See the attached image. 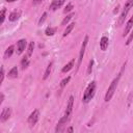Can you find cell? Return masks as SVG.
<instances>
[{"instance_id": "1", "label": "cell", "mask_w": 133, "mask_h": 133, "mask_svg": "<svg viewBox=\"0 0 133 133\" xmlns=\"http://www.w3.org/2000/svg\"><path fill=\"white\" fill-rule=\"evenodd\" d=\"M124 69H125V64L123 65L122 71L119 72V74L117 75V77H115V78L112 80V82L110 83V85H109V87H108V89H107V91H106V94H105V98H104V101H105V102H109V101L111 100V98L113 97V95H114V92H115V90H116V87H117V84H118V81H119V78H121V76H122V73H123Z\"/></svg>"}, {"instance_id": "2", "label": "cell", "mask_w": 133, "mask_h": 133, "mask_svg": "<svg viewBox=\"0 0 133 133\" xmlns=\"http://www.w3.org/2000/svg\"><path fill=\"white\" fill-rule=\"evenodd\" d=\"M96 87H97V83H96V81H91L88 85H87V87H86V89H85V91H84V94H83V98H82V102L83 103H88L92 98H94V96H95V92H96Z\"/></svg>"}, {"instance_id": "3", "label": "cell", "mask_w": 133, "mask_h": 133, "mask_svg": "<svg viewBox=\"0 0 133 133\" xmlns=\"http://www.w3.org/2000/svg\"><path fill=\"white\" fill-rule=\"evenodd\" d=\"M132 7H133V0H127L126 4H125V6H124V8H123V10H122V12H121V16H119V18H118L117 26H121V25L124 24V22H125L127 16H128V12L130 11V9H131Z\"/></svg>"}, {"instance_id": "4", "label": "cell", "mask_w": 133, "mask_h": 133, "mask_svg": "<svg viewBox=\"0 0 133 133\" xmlns=\"http://www.w3.org/2000/svg\"><path fill=\"white\" fill-rule=\"evenodd\" d=\"M87 43H88V35H85L84 36V39L82 42V45H81V49H80V52H79V57H78V62H77V71L79 70L81 63H82V60H83V56H84V53H85V50H86V46H87Z\"/></svg>"}, {"instance_id": "5", "label": "cell", "mask_w": 133, "mask_h": 133, "mask_svg": "<svg viewBox=\"0 0 133 133\" xmlns=\"http://www.w3.org/2000/svg\"><path fill=\"white\" fill-rule=\"evenodd\" d=\"M70 118H71V116H68V115H64L63 114V116L58 121V123H57V125H56V128H55V132H63L64 131V129H65V126H66V124L69 123V121H70Z\"/></svg>"}, {"instance_id": "6", "label": "cell", "mask_w": 133, "mask_h": 133, "mask_svg": "<svg viewBox=\"0 0 133 133\" xmlns=\"http://www.w3.org/2000/svg\"><path fill=\"white\" fill-rule=\"evenodd\" d=\"M38 118H39V111H38L37 109H35V110H33V111L30 113V115L28 116L27 122H28V124H29L30 127H33V126L37 123Z\"/></svg>"}, {"instance_id": "7", "label": "cell", "mask_w": 133, "mask_h": 133, "mask_svg": "<svg viewBox=\"0 0 133 133\" xmlns=\"http://www.w3.org/2000/svg\"><path fill=\"white\" fill-rule=\"evenodd\" d=\"M10 115H11V108H9V107L3 108L1 111V114H0V122L1 123L6 122L10 117Z\"/></svg>"}, {"instance_id": "8", "label": "cell", "mask_w": 133, "mask_h": 133, "mask_svg": "<svg viewBox=\"0 0 133 133\" xmlns=\"http://www.w3.org/2000/svg\"><path fill=\"white\" fill-rule=\"evenodd\" d=\"M73 106H74V97L71 96L68 100V103H66V108H65V111H64V115H68V116L72 115Z\"/></svg>"}, {"instance_id": "9", "label": "cell", "mask_w": 133, "mask_h": 133, "mask_svg": "<svg viewBox=\"0 0 133 133\" xmlns=\"http://www.w3.org/2000/svg\"><path fill=\"white\" fill-rule=\"evenodd\" d=\"M26 45H27V41L25 38H22V39L18 41V43H17V54L18 55H21L24 52V50L26 48Z\"/></svg>"}, {"instance_id": "10", "label": "cell", "mask_w": 133, "mask_h": 133, "mask_svg": "<svg viewBox=\"0 0 133 133\" xmlns=\"http://www.w3.org/2000/svg\"><path fill=\"white\" fill-rule=\"evenodd\" d=\"M64 3V0H53L49 6L50 10H56L57 8H59L60 6H62V4Z\"/></svg>"}, {"instance_id": "11", "label": "cell", "mask_w": 133, "mask_h": 133, "mask_svg": "<svg viewBox=\"0 0 133 133\" xmlns=\"http://www.w3.org/2000/svg\"><path fill=\"white\" fill-rule=\"evenodd\" d=\"M108 44H109V39L107 36L103 35L100 39V48L102 51H106V49L108 48Z\"/></svg>"}, {"instance_id": "12", "label": "cell", "mask_w": 133, "mask_h": 133, "mask_svg": "<svg viewBox=\"0 0 133 133\" xmlns=\"http://www.w3.org/2000/svg\"><path fill=\"white\" fill-rule=\"evenodd\" d=\"M133 28V15H132V17L130 18V20L127 22V24H126V27H125V30H124V33H123V36H126L130 31H131V29Z\"/></svg>"}, {"instance_id": "13", "label": "cell", "mask_w": 133, "mask_h": 133, "mask_svg": "<svg viewBox=\"0 0 133 133\" xmlns=\"http://www.w3.org/2000/svg\"><path fill=\"white\" fill-rule=\"evenodd\" d=\"M20 17H21V11H20V10H14L12 12L9 14V16H8V20H9L10 22H15V21L19 20Z\"/></svg>"}, {"instance_id": "14", "label": "cell", "mask_w": 133, "mask_h": 133, "mask_svg": "<svg viewBox=\"0 0 133 133\" xmlns=\"http://www.w3.org/2000/svg\"><path fill=\"white\" fill-rule=\"evenodd\" d=\"M74 63H75V59H72V60H70L63 68H62V70H61V72L62 73H66V72H69V71H71L72 69H73V66H74Z\"/></svg>"}, {"instance_id": "15", "label": "cell", "mask_w": 133, "mask_h": 133, "mask_svg": "<svg viewBox=\"0 0 133 133\" xmlns=\"http://www.w3.org/2000/svg\"><path fill=\"white\" fill-rule=\"evenodd\" d=\"M14 51H15V46H14V45H10V46L5 50V52H4V59L9 58V57L12 55Z\"/></svg>"}, {"instance_id": "16", "label": "cell", "mask_w": 133, "mask_h": 133, "mask_svg": "<svg viewBox=\"0 0 133 133\" xmlns=\"http://www.w3.org/2000/svg\"><path fill=\"white\" fill-rule=\"evenodd\" d=\"M52 66H53V62H50V63L47 65V69H46L45 74H44V76H43V79H44V80H46V79H47V78L50 76L51 71H52Z\"/></svg>"}, {"instance_id": "17", "label": "cell", "mask_w": 133, "mask_h": 133, "mask_svg": "<svg viewBox=\"0 0 133 133\" xmlns=\"http://www.w3.org/2000/svg\"><path fill=\"white\" fill-rule=\"evenodd\" d=\"M7 76H8V78H11V79L17 78V77H18V68H17V66H14V68L8 72Z\"/></svg>"}, {"instance_id": "18", "label": "cell", "mask_w": 133, "mask_h": 133, "mask_svg": "<svg viewBox=\"0 0 133 133\" xmlns=\"http://www.w3.org/2000/svg\"><path fill=\"white\" fill-rule=\"evenodd\" d=\"M56 32V28L55 27H47L46 28V30H45V34L46 35H48V36H52V35H54V33Z\"/></svg>"}, {"instance_id": "19", "label": "cell", "mask_w": 133, "mask_h": 133, "mask_svg": "<svg viewBox=\"0 0 133 133\" xmlns=\"http://www.w3.org/2000/svg\"><path fill=\"white\" fill-rule=\"evenodd\" d=\"M28 65H29V59H28V56H25L21 60V68H22V70H25Z\"/></svg>"}, {"instance_id": "20", "label": "cell", "mask_w": 133, "mask_h": 133, "mask_svg": "<svg viewBox=\"0 0 133 133\" xmlns=\"http://www.w3.org/2000/svg\"><path fill=\"white\" fill-rule=\"evenodd\" d=\"M74 27H75V23H71L70 25H68V26H66V28H65V30H64V32H63V36L69 35V34H70V32L74 29Z\"/></svg>"}, {"instance_id": "21", "label": "cell", "mask_w": 133, "mask_h": 133, "mask_svg": "<svg viewBox=\"0 0 133 133\" xmlns=\"http://www.w3.org/2000/svg\"><path fill=\"white\" fill-rule=\"evenodd\" d=\"M73 17H74V14H73V12H72V14H70V15H68V16L62 20V22H61V26H65V25L70 22V20H71Z\"/></svg>"}, {"instance_id": "22", "label": "cell", "mask_w": 133, "mask_h": 133, "mask_svg": "<svg viewBox=\"0 0 133 133\" xmlns=\"http://www.w3.org/2000/svg\"><path fill=\"white\" fill-rule=\"evenodd\" d=\"M33 49H34V43L31 42V43L29 44V46H28V49H27V56H28V57H30V56L32 55Z\"/></svg>"}, {"instance_id": "23", "label": "cell", "mask_w": 133, "mask_h": 133, "mask_svg": "<svg viewBox=\"0 0 133 133\" xmlns=\"http://www.w3.org/2000/svg\"><path fill=\"white\" fill-rule=\"evenodd\" d=\"M71 80V77L70 76H68L66 78H64V79H62L61 81H60V87L61 88H63V87H65V85L69 83V81Z\"/></svg>"}, {"instance_id": "24", "label": "cell", "mask_w": 133, "mask_h": 133, "mask_svg": "<svg viewBox=\"0 0 133 133\" xmlns=\"http://www.w3.org/2000/svg\"><path fill=\"white\" fill-rule=\"evenodd\" d=\"M73 8H74L73 4H72V3H68V4L65 5L64 9H63V12H64V14H66V12H70V11H71Z\"/></svg>"}, {"instance_id": "25", "label": "cell", "mask_w": 133, "mask_h": 133, "mask_svg": "<svg viewBox=\"0 0 133 133\" xmlns=\"http://www.w3.org/2000/svg\"><path fill=\"white\" fill-rule=\"evenodd\" d=\"M5 14H6V9L3 8V9L1 10V12H0V24H3L4 19H5Z\"/></svg>"}, {"instance_id": "26", "label": "cell", "mask_w": 133, "mask_h": 133, "mask_svg": "<svg viewBox=\"0 0 133 133\" xmlns=\"http://www.w3.org/2000/svg\"><path fill=\"white\" fill-rule=\"evenodd\" d=\"M94 59H90L89 60V63H88V66H87V75H89L92 71V66H94Z\"/></svg>"}, {"instance_id": "27", "label": "cell", "mask_w": 133, "mask_h": 133, "mask_svg": "<svg viewBox=\"0 0 133 133\" xmlns=\"http://www.w3.org/2000/svg\"><path fill=\"white\" fill-rule=\"evenodd\" d=\"M46 18H47V12H44L43 15H42V17H41V19L38 20V25H42L44 22H45V20H46Z\"/></svg>"}, {"instance_id": "28", "label": "cell", "mask_w": 133, "mask_h": 133, "mask_svg": "<svg viewBox=\"0 0 133 133\" xmlns=\"http://www.w3.org/2000/svg\"><path fill=\"white\" fill-rule=\"evenodd\" d=\"M132 39H133V30L130 32V35L128 36V38H127V42H126V45L128 46V45H130L131 44V42H132Z\"/></svg>"}, {"instance_id": "29", "label": "cell", "mask_w": 133, "mask_h": 133, "mask_svg": "<svg viewBox=\"0 0 133 133\" xmlns=\"http://www.w3.org/2000/svg\"><path fill=\"white\" fill-rule=\"evenodd\" d=\"M4 80V68L1 66V78H0V83H2Z\"/></svg>"}, {"instance_id": "30", "label": "cell", "mask_w": 133, "mask_h": 133, "mask_svg": "<svg viewBox=\"0 0 133 133\" xmlns=\"http://www.w3.org/2000/svg\"><path fill=\"white\" fill-rule=\"evenodd\" d=\"M44 0H33L32 1V4L33 5H37V4H39V3H42Z\"/></svg>"}, {"instance_id": "31", "label": "cell", "mask_w": 133, "mask_h": 133, "mask_svg": "<svg viewBox=\"0 0 133 133\" xmlns=\"http://www.w3.org/2000/svg\"><path fill=\"white\" fill-rule=\"evenodd\" d=\"M74 131V129H73V127H69L68 129H66V132H73Z\"/></svg>"}, {"instance_id": "32", "label": "cell", "mask_w": 133, "mask_h": 133, "mask_svg": "<svg viewBox=\"0 0 133 133\" xmlns=\"http://www.w3.org/2000/svg\"><path fill=\"white\" fill-rule=\"evenodd\" d=\"M3 100H4V95H3V94H1V100H0V104H2V103H3Z\"/></svg>"}, {"instance_id": "33", "label": "cell", "mask_w": 133, "mask_h": 133, "mask_svg": "<svg viewBox=\"0 0 133 133\" xmlns=\"http://www.w3.org/2000/svg\"><path fill=\"white\" fill-rule=\"evenodd\" d=\"M7 2H14V1H16V0H6Z\"/></svg>"}]
</instances>
